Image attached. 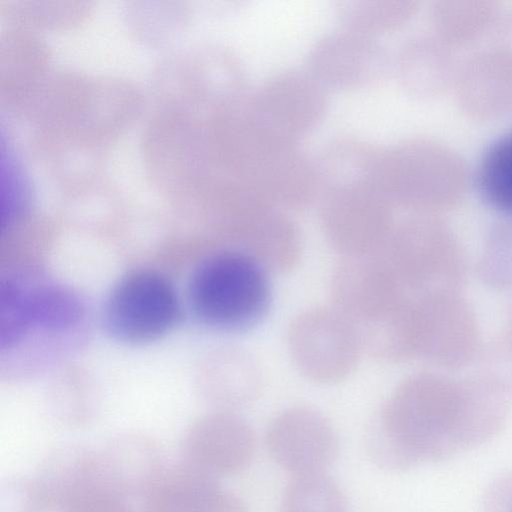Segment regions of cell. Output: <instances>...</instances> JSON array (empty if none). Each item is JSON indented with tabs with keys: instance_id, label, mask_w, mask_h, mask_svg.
<instances>
[{
	"instance_id": "obj_1",
	"label": "cell",
	"mask_w": 512,
	"mask_h": 512,
	"mask_svg": "<svg viewBox=\"0 0 512 512\" xmlns=\"http://www.w3.org/2000/svg\"><path fill=\"white\" fill-rule=\"evenodd\" d=\"M480 426L472 378L415 373L393 390L369 431L367 448L376 464L405 469L431 456L444 433Z\"/></svg>"
},
{
	"instance_id": "obj_2",
	"label": "cell",
	"mask_w": 512,
	"mask_h": 512,
	"mask_svg": "<svg viewBox=\"0 0 512 512\" xmlns=\"http://www.w3.org/2000/svg\"><path fill=\"white\" fill-rule=\"evenodd\" d=\"M247 100L211 118L213 162L219 170L285 211L316 201L313 158L301 150L298 142L255 117Z\"/></svg>"
},
{
	"instance_id": "obj_3",
	"label": "cell",
	"mask_w": 512,
	"mask_h": 512,
	"mask_svg": "<svg viewBox=\"0 0 512 512\" xmlns=\"http://www.w3.org/2000/svg\"><path fill=\"white\" fill-rule=\"evenodd\" d=\"M319 218L329 243L342 256L381 251L396 222L380 165L372 158L333 163L317 174Z\"/></svg>"
},
{
	"instance_id": "obj_4",
	"label": "cell",
	"mask_w": 512,
	"mask_h": 512,
	"mask_svg": "<svg viewBox=\"0 0 512 512\" xmlns=\"http://www.w3.org/2000/svg\"><path fill=\"white\" fill-rule=\"evenodd\" d=\"M380 177L396 207L437 214L457 205L469 186L463 157L447 144L410 137L381 147Z\"/></svg>"
},
{
	"instance_id": "obj_5",
	"label": "cell",
	"mask_w": 512,
	"mask_h": 512,
	"mask_svg": "<svg viewBox=\"0 0 512 512\" xmlns=\"http://www.w3.org/2000/svg\"><path fill=\"white\" fill-rule=\"evenodd\" d=\"M268 274L236 249L213 252L198 264L189 284L194 315L202 324L220 331L252 328L269 308Z\"/></svg>"
},
{
	"instance_id": "obj_6",
	"label": "cell",
	"mask_w": 512,
	"mask_h": 512,
	"mask_svg": "<svg viewBox=\"0 0 512 512\" xmlns=\"http://www.w3.org/2000/svg\"><path fill=\"white\" fill-rule=\"evenodd\" d=\"M379 254L409 292L455 290L467 272L465 253L437 214L411 213L396 220Z\"/></svg>"
},
{
	"instance_id": "obj_7",
	"label": "cell",
	"mask_w": 512,
	"mask_h": 512,
	"mask_svg": "<svg viewBox=\"0 0 512 512\" xmlns=\"http://www.w3.org/2000/svg\"><path fill=\"white\" fill-rule=\"evenodd\" d=\"M411 359L444 369L468 364L480 347V328L470 304L455 290L412 298L409 308Z\"/></svg>"
},
{
	"instance_id": "obj_8",
	"label": "cell",
	"mask_w": 512,
	"mask_h": 512,
	"mask_svg": "<svg viewBox=\"0 0 512 512\" xmlns=\"http://www.w3.org/2000/svg\"><path fill=\"white\" fill-rule=\"evenodd\" d=\"M287 346L297 369L324 384L346 378L363 352L357 327L335 307H317L296 316L288 328Z\"/></svg>"
},
{
	"instance_id": "obj_9",
	"label": "cell",
	"mask_w": 512,
	"mask_h": 512,
	"mask_svg": "<svg viewBox=\"0 0 512 512\" xmlns=\"http://www.w3.org/2000/svg\"><path fill=\"white\" fill-rule=\"evenodd\" d=\"M179 300L167 277L133 271L113 287L104 306V325L114 339L141 345L165 336L176 324Z\"/></svg>"
},
{
	"instance_id": "obj_10",
	"label": "cell",
	"mask_w": 512,
	"mask_h": 512,
	"mask_svg": "<svg viewBox=\"0 0 512 512\" xmlns=\"http://www.w3.org/2000/svg\"><path fill=\"white\" fill-rule=\"evenodd\" d=\"M392 59L378 38L342 27L312 44L307 71L324 88L356 90L384 79L392 72Z\"/></svg>"
},
{
	"instance_id": "obj_11",
	"label": "cell",
	"mask_w": 512,
	"mask_h": 512,
	"mask_svg": "<svg viewBox=\"0 0 512 512\" xmlns=\"http://www.w3.org/2000/svg\"><path fill=\"white\" fill-rule=\"evenodd\" d=\"M247 106L264 124L298 142L322 121L327 97L307 70L288 69L269 76L250 92Z\"/></svg>"
},
{
	"instance_id": "obj_12",
	"label": "cell",
	"mask_w": 512,
	"mask_h": 512,
	"mask_svg": "<svg viewBox=\"0 0 512 512\" xmlns=\"http://www.w3.org/2000/svg\"><path fill=\"white\" fill-rule=\"evenodd\" d=\"M337 308L356 326L372 322L411 299L379 254L342 256L331 279Z\"/></svg>"
},
{
	"instance_id": "obj_13",
	"label": "cell",
	"mask_w": 512,
	"mask_h": 512,
	"mask_svg": "<svg viewBox=\"0 0 512 512\" xmlns=\"http://www.w3.org/2000/svg\"><path fill=\"white\" fill-rule=\"evenodd\" d=\"M266 445L274 461L293 477L325 472L338 452L331 424L308 407H293L278 414L267 429Z\"/></svg>"
},
{
	"instance_id": "obj_14",
	"label": "cell",
	"mask_w": 512,
	"mask_h": 512,
	"mask_svg": "<svg viewBox=\"0 0 512 512\" xmlns=\"http://www.w3.org/2000/svg\"><path fill=\"white\" fill-rule=\"evenodd\" d=\"M255 451L252 428L231 412L200 419L187 431L181 444L182 462L215 479L245 470Z\"/></svg>"
},
{
	"instance_id": "obj_15",
	"label": "cell",
	"mask_w": 512,
	"mask_h": 512,
	"mask_svg": "<svg viewBox=\"0 0 512 512\" xmlns=\"http://www.w3.org/2000/svg\"><path fill=\"white\" fill-rule=\"evenodd\" d=\"M452 89L471 117L512 116V51L482 43L460 60Z\"/></svg>"
},
{
	"instance_id": "obj_16",
	"label": "cell",
	"mask_w": 512,
	"mask_h": 512,
	"mask_svg": "<svg viewBox=\"0 0 512 512\" xmlns=\"http://www.w3.org/2000/svg\"><path fill=\"white\" fill-rule=\"evenodd\" d=\"M236 249L268 273L284 274L299 263L302 243L298 227L285 210L266 205L227 228Z\"/></svg>"
},
{
	"instance_id": "obj_17",
	"label": "cell",
	"mask_w": 512,
	"mask_h": 512,
	"mask_svg": "<svg viewBox=\"0 0 512 512\" xmlns=\"http://www.w3.org/2000/svg\"><path fill=\"white\" fill-rule=\"evenodd\" d=\"M142 499L139 512H247L217 479L184 462L166 466Z\"/></svg>"
},
{
	"instance_id": "obj_18",
	"label": "cell",
	"mask_w": 512,
	"mask_h": 512,
	"mask_svg": "<svg viewBox=\"0 0 512 512\" xmlns=\"http://www.w3.org/2000/svg\"><path fill=\"white\" fill-rule=\"evenodd\" d=\"M460 60L457 49L431 30L401 44L392 59V72L408 95L428 99L452 88Z\"/></svg>"
},
{
	"instance_id": "obj_19",
	"label": "cell",
	"mask_w": 512,
	"mask_h": 512,
	"mask_svg": "<svg viewBox=\"0 0 512 512\" xmlns=\"http://www.w3.org/2000/svg\"><path fill=\"white\" fill-rule=\"evenodd\" d=\"M97 457L102 486L128 500L143 497L167 466L160 445L136 433L112 438Z\"/></svg>"
},
{
	"instance_id": "obj_20",
	"label": "cell",
	"mask_w": 512,
	"mask_h": 512,
	"mask_svg": "<svg viewBox=\"0 0 512 512\" xmlns=\"http://www.w3.org/2000/svg\"><path fill=\"white\" fill-rule=\"evenodd\" d=\"M49 509L63 512L102 486L97 450L83 444H60L41 459L35 476Z\"/></svg>"
},
{
	"instance_id": "obj_21",
	"label": "cell",
	"mask_w": 512,
	"mask_h": 512,
	"mask_svg": "<svg viewBox=\"0 0 512 512\" xmlns=\"http://www.w3.org/2000/svg\"><path fill=\"white\" fill-rule=\"evenodd\" d=\"M499 10L490 0H437L430 9L432 30L458 49L480 42Z\"/></svg>"
},
{
	"instance_id": "obj_22",
	"label": "cell",
	"mask_w": 512,
	"mask_h": 512,
	"mask_svg": "<svg viewBox=\"0 0 512 512\" xmlns=\"http://www.w3.org/2000/svg\"><path fill=\"white\" fill-rule=\"evenodd\" d=\"M418 10L415 0H339L335 13L342 27L378 38L404 26Z\"/></svg>"
},
{
	"instance_id": "obj_23",
	"label": "cell",
	"mask_w": 512,
	"mask_h": 512,
	"mask_svg": "<svg viewBox=\"0 0 512 512\" xmlns=\"http://www.w3.org/2000/svg\"><path fill=\"white\" fill-rule=\"evenodd\" d=\"M217 384L213 397L227 408L253 402L262 388V373L256 359L247 351L232 349L221 355L217 363Z\"/></svg>"
},
{
	"instance_id": "obj_24",
	"label": "cell",
	"mask_w": 512,
	"mask_h": 512,
	"mask_svg": "<svg viewBox=\"0 0 512 512\" xmlns=\"http://www.w3.org/2000/svg\"><path fill=\"white\" fill-rule=\"evenodd\" d=\"M477 180L491 205L512 214V130L487 146L479 162Z\"/></svg>"
},
{
	"instance_id": "obj_25",
	"label": "cell",
	"mask_w": 512,
	"mask_h": 512,
	"mask_svg": "<svg viewBox=\"0 0 512 512\" xmlns=\"http://www.w3.org/2000/svg\"><path fill=\"white\" fill-rule=\"evenodd\" d=\"M280 512H346V501L325 472L300 475L286 487Z\"/></svg>"
},
{
	"instance_id": "obj_26",
	"label": "cell",
	"mask_w": 512,
	"mask_h": 512,
	"mask_svg": "<svg viewBox=\"0 0 512 512\" xmlns=\"http://www.w3.org/2000/svg\"><path fill=\"white\" fill-rule=\"evenodd\" d=\"M479 273L490 286L512 290V222H501L489 232L479 257Z\"/></svg>"
},
{
	"instance_id": "obj_27",
	"label": "cell",
	"mask_w": 512,
	"mask_h": 512,
	"mask_svg": "<svg viewBox=\"0 0 512 512\" xmlns=\"http://www.w3.org/2000/svg\"><path fill=\"white\" fill-rule=\"evenodd\" d=\"M48 505L33 477L9 476L0 483V512H45Z\"/></svg>"
},
{
	"instance_id": "obj_28",
	"label": "cell",
	"mask_w": 512,
	"mask_h": 512,
	"mask_svg": "<svg viewBox=\"0 0 512 512\" xmlns=\"http://www.w3.org/2000/svg\"><path fill=\"white\" fill-rule=\"evenodd\" d=\"M63 512H137L129 500L105 489L94 490L78 499Z\"/></svg>"
},
{
	"instance_id": "obj_29",
	"label": "cell",
	"mask_w": 512,
	"mask_h": 512,
	"mask_svg": "<svg viewBox=\"0 0 512 512\" xmlns=\"http://www.w3.org/2000/svg\"><path fill=\"white\" fill-rule=\"evenodd\" d=\"M481 42L512 51V8L498 11Z\"/></svg>"
},
{
	"instance_id": "obj_30",
	"label": "cell",
	"mask_w": 512,
	"mask_h": 512,
	"mask_svg": "<svg viewBox=\"0 0 512 512\" xmlns=\"http://www.w3.org/2000/svg\"><path fill=\"white\" fill-rule=\"evenodd\" d=\"M507 339L509 342V346L512 349V308H511V311L509 314V320H508Z\"/></svg>"
}]
</instances>
